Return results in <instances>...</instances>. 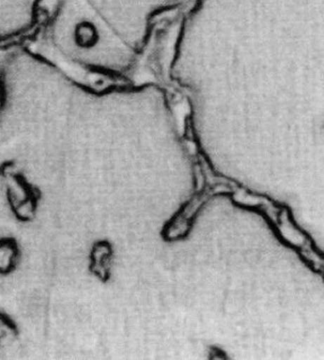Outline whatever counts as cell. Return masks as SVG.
I'll return each mask as SVG.
<instances>
[{"label":"cell","instance_id":"1","mask_svg":"<svg viewBox=\"0 0 324 360\" xmlns=\"http://www.w3.org/2000/svg\"><path fill=\"white\" fill-rule=\"evenodd\" d=\"M112 254V246L107 241L98 242L92 250L90 269L92 273L102 281H108L110 278Z\"/></svg>","mask_w":324,"mask_h":360}]
</instances>
